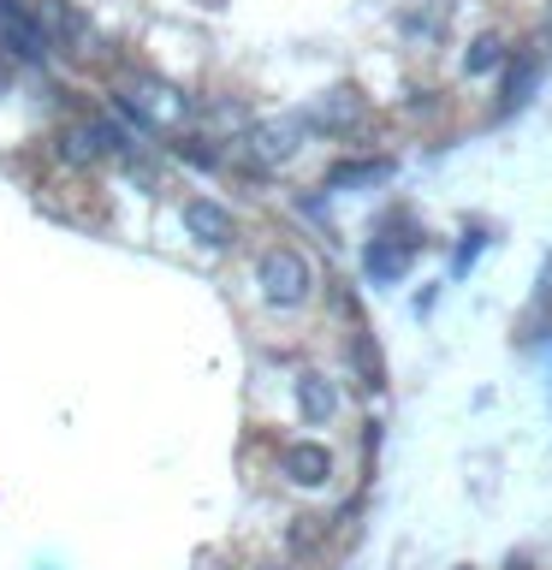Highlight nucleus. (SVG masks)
Here are the masks:
<instances>
[{"label": "nucleus", "mask_w": 552, "mask_h": 570, "mask_svg": "<svg viewBox=\"0 0 552 570\" xmlns=\"http://www.w3.org/2000/svg\"><path fill=\"white\" fill-rule=\"evenodd\" d=\"M0 53L18 66H48V36L36 24V7L30 0H0Z\"/></svg>", "instance_id": "3"}, {"label": "nucleus", "mask_w": 552, "mask_h": 570, "mask_svg": "<svg viewBox=\"0 0 552 570\" xmlns=\"http://www.w3.org/2000/svg\"><path fill=\"white\" fill-rule=\"evenodd\" d=\"M107 107L119 119H131L137 131H185V119H190V101L160 78H131Z\"/></svg>", "instance_id": "1"}, {"label": "nucleus", "mask_w": 552, "mask_h": 570, "mask_svg": "<svg viewBox=\"0 0 552 570\" xmlns=\"http://www.w3.org/2000/svg\"><path fill=\"white\" fill-rule=\"evenodd\" d=\"M392 178V160H338L327 173V190H345V185H381Z\"/></svg>", "instance_id": "12"}, {"label": "nucleus", "mask_w": 552, "mask_h": 570, "mask_svg": "<svg viewBox=\"0 0 552 570\" xmlns=\"http://www.w3.org/2000/svg\"><path fill=\"white\" fill-rule=\"evenodd\" d=\"M172 155L185 160V167H203V173H214V167L226 160V142H214V137H185V131H178V137H172Z\"/></svg>", "instance_id": "13"}, {"label": "nucleus", "mask_w": 552, "mask_h": 570, "mask_svg": "<svg viewBox=\"0 0 552 570\" xmlns=\"http://www.w3.org/2000/svg\"><path fill=\"white\" fill-rule=\"evenodd\" d=\"M297 410H303V422H315V428L338 416V392H333L327 374H303L297 381Z\"/></svg>", "instance_id": "11"}, {"label": "nucleus", "mask_w": 552, "mask_h": 570, "mask_svg": "<svg viewBox=\"0 0 552 570\" xmlns=\"http://www.w3.org/2000/svg\"><path fill=\"white\" fill-rule=\"evenodd\" d=\"M356 368H363V386H381V356H374V345H368V338L363 333H356Z\"/></svg>", "instance_id": "15"}, {"label": "nucleus", "mask_w": 552, "mask_h": 570, "mask_svg": "<svg viewBox=\"0 0 552 570\" xmlns=\"http://www.w3.org/2000/svg\"><path fill=\"white\" fill-rule=\"evenodd\" d=\"M297 137H303L297 119H267V125H249L244 131V149H249L256 167H279V160L297 155Z\"/></svg>", "instance_id": "6"}, {"label": "nucleus", "mask_w": 552, "mask_h": 570, "mask_svg": "<svg viewBox=\"0 0 552 570\" xmlns=\"http://www.w3.org/2000/svg\"><path fill=\"white\" fill-rule=\"evenodd\" d=\"M499 60H505V48H499V36H481V42L470 48V60H463V66H470L475 78H481V71H493Z\"/></svg>", "instance_id": "14"}, {"label": "nucleus", "mask_w": 552, "mask_h": 570, "mask_svg": "<svg viewBox=\"0 0 552 570\" xmlns=\"http://www.w3.org/2000/svg\"><path fill=\"white\" fill-rule=\"evenodd\" d=\"M53 155L66 160V167H96V160H107L101 155V137H96V125H89V114L83 119H71L60 137H53Z\"/></svg>", "instance_id": "9"}, {"label": "nucleus", "mask_w": 552, "mask_h": 570, "mask_svg": "<svg viewBox=\"0 0 552 570\" xmlns=\"http://www.w3.org/2000/svg\"><path fill=\"white\" fill-rule=\"evenodd\" d=\"M30 7H36V24H42L48 48H78L83 36H89L83 12L71 7V0H30Z\"/></svg>", "instance_id": "8"}, {"label": "nucleus", "mask_w": 552, "mask_h": 570, "mask_svg": "<svg viewBox=\"0 0 552 570\" xmlns=\"http://www.w3.org/2000/svg\"><path fill=\"white\" fill-rule=\"evenodd\" d=\"M404 267H410V244H392V238H374L363 249V274L374 285H398L404 279Z\"/></svg>", "instance_id": "10"}, {"label": "nucleus", "mask_w": 552, "mask_h": 570, "mask_svg": "<svg viewBox=\"0 0 552 570\" xmlns=\"http://www.w3.org/2000/svg\"><path fill=\"white\" fill-rule=\"evenodd\" d=\"M279 475L285 481H297V488H327V475H333V452L321 440H292L279 452Z\"/></svg>", "instance_id": "7"}, {"label": "nucleus", "mask_w": 552, "mask_h": 570, "mask_svg": "<svg viewBox=\"0 0 552 570\" xmlns=\"http://www.w3.org/2000/svg\"><path fill=\"white\" fill-rule=\"evenodd\" d=\"M7 89H12V60L0 53V96H7Z\"/></svg>", "instance_id": "16"}, {"label": "nucleus", "mask_w": 552, "mask_h": 570, "mask_svg": "<svg viewBox=\"0 0 552 570\" xmlns=\"http://www.w3.org/2000/svg\"><path fill=\"white\" fill-rule=\"evenodd\" d=\"M368 119V101L356 96V89H327L309 114H303L297 125L303 131H327V137H345V131H356V125Z\"/></svg>", "instance_id": "4"}, {"label": "nucleus", "mask_w": 552, "mask_h": 570, "mask_svg": "<svg viewBox=\"0 0 552 570\" xmlns=\"http://www.w3.org/2000/svg\"><path fill=\"white\" fill-rule=\"evenodd\" d=\"M256 285H262V297L274 303V309H297V303H309V292H315V267H309L303 249L274 244V249L256 256Z\"/></svg>", "instance_id": "2"}, {"label": "nucleus", "mask_w": 552, "mask_h": 570, "mask_svg": "<svg viewBox=\"0 0 552 570\" xmlns=\"http://www.w3.org/2000/svg\"><path fill=\"white\" fill-rule=\"evenodd\" d=\"M178 220H185V232L203 249H231V244H238V220H231V208L208 203V196H190V203L178 208Z\"/></svg>", "instance_id": "5"}]
</instances>
